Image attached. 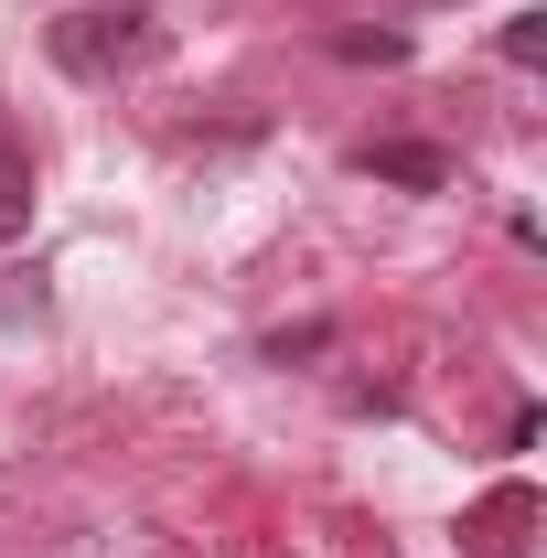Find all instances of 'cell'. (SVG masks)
Instances as JSON below:
<instances>
[{
  "instance_id": "1",
  "label": "cell",
  "mask_w": 547,
  "mask_h": 558,
  "mask_svg": "<svg viewBox=\"0 0 547 558\" xmlns=\"http://www.w3.org/2000/svg\"><path fill=\"white\" fill-rule=\"evenodd\" d=\"M139 54H150V11H139V0H119V11H65V22H54V65L86 75V86L130 75Z\"/></svg>"
},
{
  "instance_id": "2",
  "label": "cell",
  "mask_w": 547,
  "mask_h": 558,
  "mask_svg": "<svg viewBox=\"0 0 547 558\" xmlns=\"http://www.w3.org/2000/svg\"><path fill=\"white\" fill-rule=\"evenodd\" d=\"M526 526H537V494H526V484H494L462 537H473V558H515V548H526Z\"/></svg>"
},
{
  "instance_id": "3",
  "label": "cell",
  "mask_w": 547,
  "mask_h": 558,
  "mask_svg": "<svg viewBox=\"0 0 547 558\" xmlns=\"http://www.w3.org/2000/svg\"><path fill=\"white\" fill-rule=\"evenodd\" d=\"M354 161H365L376 183H409V194H440V183H451V161H440L429 140H365Z\"/></svg>"
},
{
  "instance_id": "4",
  "label": "cell",
  "mask_w": 547,
  "mask_h": 558,
  "mask_svg": "<svg viewBox=\"0 0 547 558\" xmlns=\"http://www.w3.org/2000/svg\"><path fill=\"white\" fill-rule=\"evenodd\" d=\"M33 226V150L22 140H0V247Z\"/></svg>"
},
{
  "instance_id": "5",
  "label": "cell",
  "mask_w": 547,
  "mask_h": 558,
  "mask_svg": "<svg viewBox=\"0 0 547 558\" xmlns=\"http://www.w3.org/2000/svg\"><path fill=\"white\" fill-rule=\"evenodd\" d=\"M505 65H547V11H515L505 22Z\"/></svg>"
},
{
  "instance_id": "6",
  "label": "cell",
  "mask_w": 547,
  "mask_h": 558,
  "mask_svg": "<svg viewBox=\"0 0 547 558\" xmlns=\"http://www.w3.org/2000/svg\"><path fill=\"white\" fill-rule=\"evenodd\" d=\"M343 54H354V65H398V54H409V33H343Z\"/></svg>"
}]
</instances>
